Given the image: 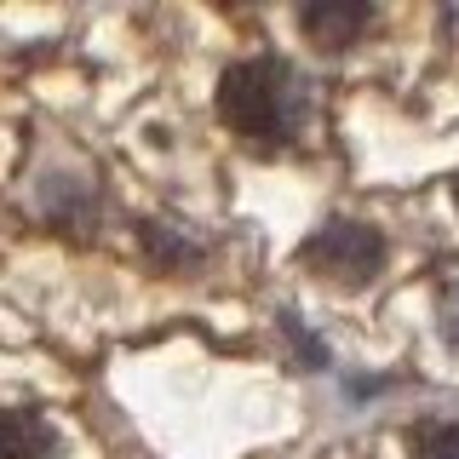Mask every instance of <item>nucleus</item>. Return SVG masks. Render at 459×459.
Here are the masks:
<instances>
[{"label":"nucleus","mask_w":459,"mask_h":459,"mask_svg":"<svg viewBox=\"0 0 459 459\" xmlns=\"http://www.w3.org/2000/svg\"><path fill=\"white\" fill-rule=\"evenodd\" d=\"M219 115L253 143H287L305 115V81L287 57H241L219 75Z\"/></svg>","instance_id":"obj_1"},{"label":"nucleus","mask_w":459,"mask_h":459,"mask_svg":"<svg viewBox=\"0 0 459 459\" xmlns=\"http://www.w3.org/2000/svg\"><path fill=\"white\" fill-rule=\"evenodd\" d=\"M299 258L333 287H368L385 264V236L362 219H327L322 230H310Z\"/></svg>","instance_id":"obj_2"},{"label":"nucleus","mask_w":459,"mask_h":459,"mask_svg":"<svg viewBox=\"0 0 459 459\" xmlns=\"http://www.w3.org/2000/svg\"><path fill=\"white\" fill-rule=\"evenodd\" d=\"M368 23H373V12L356 6V0H322V6H305V12H299V29H305L322 52H344Z\"/></svg>","instance_id":"obj_3"},{"label":"nucleus","mask_w":459,"mask_h":459,"mask_svg":"<svg viewBox=\"0 0 459 459\" xmlns=\"http://www.w3.org/2000/svg\"><path fill=\"white\" fill-rule=\"evenodd\" d=\"M57 454V430L47 420H35L29 408L6 413V459H52Z\"/></svg>","instance_id":"obj_4"},{"label":"nucleus","mask_w":459,"mask_h":459,"mask_svg":"<svg viewBox=\"0 0 459 459\" xmlns=\"http://www.w3.org/2000/svg\"><path fill=\"white\" fill-rule=\"evenodd\" d=\"M413 459H459V425L454 420H425L408 430Z\"/></svg>","instance_id":"obj_5"},{"label":"nucleus","mask_w":459,"mask_h":459,"mask_svg":"<svg viewBox=\"0 0 459 459\" xmlns=\"http://www.w3.org/2000/svg\"><path fill=\"white\" fill-rule=\"evenodd\" d=\"M448 190H454V207H459V178H454V184H448Z\"/></svg>","instance_id":"obj_6"}]
</instances>
